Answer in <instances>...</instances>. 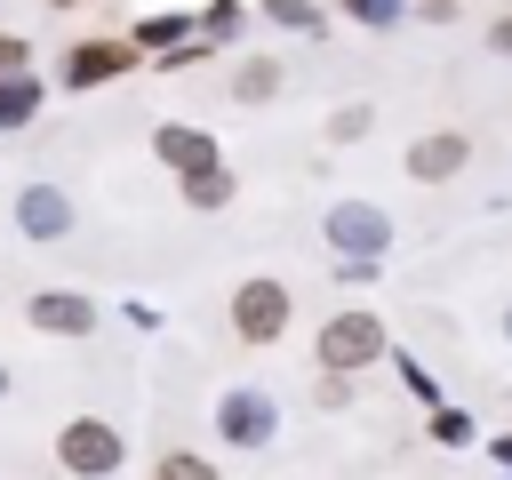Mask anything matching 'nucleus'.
I'll use <instances>...</instances> for the list:
<instances>
[{
  "label": "nucleus",
  "mask_w": 512,
  "mask_h": 480,
  "mask_svg": "<svg viewBox=\"0 0 512 480\" xmlns=\"http://www.w3.org/2000/svg\"><path fill=\"white\" fill-rule=\"evenodd\" d=\"M320 232H328V248L352 256V264H376V256L392 248V216H384L376 200H336V208L320 216Z\"/></svg>",
  "instance_id": "obj_4"
},
{
  "label": "nucleus",
  "mask_w": 512,
  "mask_h": 480,
  "mask_svg": "<svg viewBox=\"0 0 512 480\" xmlns=\"http://www.w3.org/2000/svg\"><path fill=\"white\" fill-rule=\"evenodd\" d=\"M368 120H376L368 104H344V112H328V136H336V144H352V136H368Z\"/></svg>",
  "instance_id": "obj_20"
},
{
  "label": "nucleus",
  "mask_w": 512,
  "mask_h": 480,
  "mask_svg": "<svg viewBox=\"0 0 512 480\" xmlns=\"http://www.w3.org/2000/svg\"><path fill=\"white\" fill-rule=\"evenodd\" d=\"M232 88H240V96H248V104H264V96H272V88H280V64H272V56H248V64H240V72H232Z\"/></svg>",
  "instance_id": "obj_17"
},
{
  "label": "nucleus",
  "mask_w": 512,
  "mask_h": 480,
  "mask_svg": "<svg viewBox=\"0 0 512 480\" xmlns=\"http://www.w3.org/2000/svg\"><path fill=\"white\" fill-rule=\"evenodd\" d=\"M56 464H64L72 480H112V472L128 464V440H120L112 416H64V432H56Z\"/></svg>",
  "instance_id": "obj_2"
},
{
  "label": "nucleus",
  "mask_w": 512,
  "mask_h": 480,
  "mask_svg": "<svg viewBox=\"0 0 512 480\" xmlns=\"http://www.w3.org/2000/svg\"><path fill=\"white\" fill-rule=\"evenodd\" d=\"M152 152H160V168H176V176H192V168H216L224 152H216V136L208 128H192V120H160L152 128Z\"/></svg>",
  "instance_id": "obj_8"
},
{
  "label": "nucleus",
  "mask_w": 512,
  "mask_h": 480,
  "mask_svg": "<svg viewBox=\"0 0 512 480\" xmlns=\"http://www.w3.org/2000/svg\"><path fill=\"white\" fill-rule=\"evenodd\" d=\"M392 352V336H384V312H328L320 320V336H312V360H320V376H360L368 360H384Z\"/></svg>",
  "instance_id": "obj_1"
},
{
  "label": "nucleus",
  "mask_w": 512,
  "mask_h": 480,
  "mask_svg": "<svg viewBox=\"0 0 512 480\" xmlns=\"http://www.w3.org/2000/svg\"><path fill=\"white\" fill-rule=\"evenodd\" d=\"M264 16L288 24V32H320V8H312V0H264Z\"/></svg>",
  "instance_id": "obj_18"
},
{
  "label": "nucleus",
  "mask_w": 512,
  "mask_h": 480,
  "mask_svg": "<svg viewBox=\"0 0 512 480\" xmlns=\"http://www.w3.org/2000/svg\"><path fill=\"white\" fill-rule=\"evenodd\" d=\"M184 40H192V24H184V16H144V24L128 32V48H136V56H144V48L160 56V48H184Z\"/></svg>",
  "instance_id": "obj_12"
},
{
  "label": "nucleus",
  "mask_w": 512,
  "mask_h": 480,
  "mask_svg": "<svg viewBox=\"0 0 512 480\" xmlns=\"http://www.w3.org/2000/svg\"><path fill=\"white\" fill-rule=\"evenodd\" d=\"M360 24H400V0H344Z\"/></svg>",
  "instance_id": "obj_21"
},
{
  "label": "nucleus",
  "mask_w": 512,
  "mask_h": 480,
  "mask_svg": "<svg viewBox=\"0 0 512 480\" xmlns=\"http://www.w3.org/2000/svg\"><path fill=\"white\" fill-rule=\"evenodd\" d=\"M40 96H48V88H40L32 72H8V80H0V128H24V120H40Z\"/></svg>",
  "instance_id": "obj_11"
},
{
  "label": "nucleus",
  "mask_w": 512,
  "mask_h": 480,
  "mask_svg": "<svg viewBox=\"0 0 512 480\" xmlns=\"http://www.w3.org/2000/svg\"><path fill=\"white\" fill-rule=\"evenodd\" d=\"M184 200H192V208H224V200H232V168H224V160H216V168H192V176H184Z\"/></svg>",
  "instance_id": "obj_14"
},
{
  "label": "nucleus",
  "mask_w": 512,
  "mask_h": 480,
  "mask_svg": "<svg viewBox=\"0 0 512 480\" xmlns=\"http://www.w3.org/2000/svg\"><path fill=\"white\" fill-rule=\"evenodd\" d=\"M24 320L40 328V336H96V296H80V288H32V304H24Z\"/></svg>",
  "instance_id": "obj_6"
},
{
  "label": "nucleus",
  "mask_w": 512,
  "mask_h": 480,
  "mask_svg": "<svg viewBox=\"0 0 512 480\" xmlns=\"http://www.w3.org/2000/svg\"><path fill=\"white\" fill-rule=\"evenodd\" d=\"M424 432H432L440 448H472V432H480V424H472L464 408H448V400H440V408H424Z\"/></svg>",
  "instance_id": "obj_15"
},
{
  "label": "nucleus",
  "mask_w": 512,
  "mask_h": 480,
  "mask_svg": "<svg viewBox=\"0 0 512 480\" xmlns=\"http://www.w3.org/2000/svg\"><path fill=\"white\" fill-rule=\"evenodd\" d=\"M152 480H216V464L200 448H160L152 456Z\"/></svg>",
  "instance_id": "obj_16"
},
{
  "label": "nucleus",
  "mask_w": 512,
  "mask_h": 480,
  "mask_svg": "<svg viewBox=\"0 0 512 480\" xmlns=\"http://www.w3.org/2000/svg\"><path fill=\"white\" fill-rule=\"evenodd\" d=\"M384 360H392V376H400V392H408V400H424V408H440V376H432V368H424L416 352H384Z\"/></svg>",
  "instance_id": "obj_13"
},
{
  "label": "nucleus",
  "mask_w": 512,
  "mask_h": 480,
  "mask_svg": "<svg viewBox=\"0 0 512 480\" xmlns=\"http://www.w3.org/2000/svg\"><path fill=\"white\" fill-rule=\"evenodd\" d=\"M16 232H24V240H64V232H72V200H64L56 184H24V192H16Z\"/></svg>",
  "instance_id": "obj_10"
},
{
  "label": "nucleus",
  "mask_w": 512,
  "mask_h": 480,
  "mask_svg": "<svg viewBox=\"0 0 512 480\" xmlns=\"http://www.w3.org/2000/svg\"><path fill=\"white\" fill-rule=\"evenodd\" d=\"M464 160H472V136H456V128H432V136L408 144V176L416 184H448Z\"/></svg>",
  "instance_id": "obj_9"
},
{
  "label": "nucleus",
  "mask_w": 512,
  "mask_h": 480,
  "mask_svg": "<svg viewBox=\"0 0 512 480\" xmlns=\"http://www.w3.org/2000/svg\"><path fill=\"white\" fill-rule=\"evenodd\" d=\"M488 48H496V56H512V16H504V24L488 32Z\"/></svg>",
  "instance_id": "obj_24"
},
{
  "label": "nucleus",
  "mask_w": 512,
  "mask_h": 480,
  "mask_svg": "<svg viewBox=\"0 0 512 480\" xmlns=\"http://www.w3.org/2000/svg\"><path fill=\"white\" fill-rule=\"evenodd\" d=\"M216 440H224V448H272V440H280V408H272V392L232 384V392L216 400Z\"/></svg>",
  "instance_id": "obj_5"
},
{
  "label": "nucleus",
  "mask_w": 512,
  "mask_h": 480,
  "mask_svg": "<svg viewBox=\"0 0 512 480\" xmlns=\"http://www.w3.org/2000/svg\"><path fill=\"white\" fill-rule=\"evenodd\" d=\"M0 400H8V368H0Z\"/></svg>",
  "instance_id": "obj_27"
},
{
  "label": "nucleus",
  "mask_w": 512,
  "mask_h": 480,
  "mask_svg": "<svg viewBox=\"0 0 512 480\" xmlns=\"http://www.w3.org/2000/svg\"><path fill=\"white\" fill-rule=\"evenodd\" d=\"M488 456H496V464L512 472V432H496V440H488Z\"/></svg>",
  "instance_id": "obj_23"
},
{
  "label": "nucleus",
  "mask_w": 512,
  "mask_h": 480,
  "mask_svg": "<svg viewBox=\"0 0 512 480\" xmlns=\"http://www.w3.org/2000/svg\"><path fill=\"white\" fill-rule=\"evenodd\" d=\"M504 344H512V304H504Z\"/></svg>",
  "instance_id": "obj_25"
},
{
  "label": "nucleus",
  "mask_w": 512,
  "mask_h": 480,
  "mask_svg": "<svg viewBox=\"0 0 512 480\" xmlns=\"http://www.w3.org/2000/svg\"><path fill=\"white\" fill-rule=\"evenodd\" d=\"M200 32H208V40H232V32H240V0H208Z\"/></svg>",
  "instance_id": "obj_19"
},
{
  "label": "nucleus",
  "mask_w": 512,
  "mask_h": 480,
  "mask_svg": "<svg viewBox=\"0 0 512 480\" xmlns=\"http://www.w3.org/2000/svg\"><path fill=\"white\" fill-rule=\"evenodd\" d=\"M224 312H232V336H240L248 352H264V344H280V336H288V312H296V304H288V280L256 272V280H240V288H232V304H224Z\"/></svg>",
  "instance_id": "obj_3"
},
{
  "label": "nucleus",
  "mask_w": 512,
  "mask_h": 480,
  "mask_svg": "<svg viewBox=\"0 0 512 480\" xmlns=\"http://www.w3.org/2000/svg\"><path fill=\"white\" fill-rule=\"evenodd\" d=\"M48 8H80V0H48Z\"/></svg>",
  "instance_id": "obj_26"
},
{
  "label": "nucleus",
  "mask_w": 512,
  "mask_h": 480,
  "mask_svg": "<svg viewBox=\"0 0 512 480\" xmlns=\"http://www.w3.org/2000/svg\"><path fill=\"white\" fill-rule=\"evenodd\" d=\"M504 480H512V472H504Z\"/></svg>",
  "instance_id": "obj_28"
},
{
  "label": "nucleus",
  "mask_w": 512,
  "mask_h": 480,
  "mask_svg": "<svg viewBox=\"0 0 512 480\" xmlns=\"http://www.w3.org/2000/svg\"><path fill=\"white\" fill-rule=\"evenodd\" d=\"M144 56L128 48V40H72L64 48V88H96V80H120V72H136Z\"/></svg>",
  "instance_id": "obj_7"
},
{
  "label": "nucleus",
  "mask_w": 512,
  "mask_h": 480,
  "mask_svg": "<svg viewBox=\"0 0 512 480\" xmlns=\"http://www.w3.org/2000/svg\"><path fill=\"white\" fill-rule=\"evenodd\" d=\"M24 56H32V48H24L16 32H0V80H8V72H24Z\"/></svg>",
  "instance_id": "obj_22"
}]
</instances>
